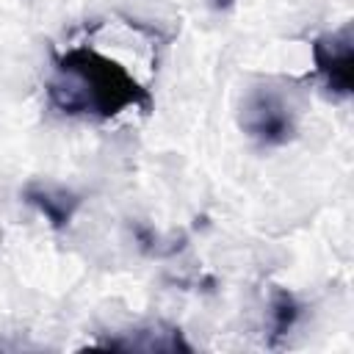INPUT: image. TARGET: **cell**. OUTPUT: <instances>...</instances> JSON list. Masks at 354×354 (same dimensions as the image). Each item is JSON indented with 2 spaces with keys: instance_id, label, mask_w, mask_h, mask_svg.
Segmentation results:
<instances>
[{
  "instance_id": "cell-1",
  "label": "cell",
  "mask_w": 354,
  "mask_h": 354,
  "mask_svg": "<svg viewBox=\"0 0 354 354\" xmlns=\"http://www.w3.org/2000/svg\"><path fill=\"white\" fill-rule=\"evenodd\" d=\"M47 100L64 116L113 119L127 108L152 111V94L119 61L77 44L53 53V72L47 77Z\"/></svg>"
},
{
  "instance_id": "cell-2",
  "label": "cell",
  "mask_w": 354,
  "mask_h": 354,
  "mask_svg": "<svg viewBox=\"0 0 354 354\" xmlns=\"http://www.w3.org/2000/svg\"><path fill=\"white\" fill-rule=\"evenodd\" d=\"M238 122H241V130L260 149L285 147L296 136V116H293L290 105L285 102V97L279 91L268 88V86H254L243 97Z\"/></svg>"
},
{
  "instance_id": "cell-3",
  "label": "cell",
  "mask_w": 354,
  "mask_h": 354,
  "mask_svg": "<svg viewBox=\"0 0 354 354\" xmlns=\"http://www.w3.org/2000/svg\"><path fill=\"white\" fill-rule=\"evenodd\" d=\"M310 50H313L315 77L324 83L326 94L332 100H348L351 97V61H354L351 25L315 36Z\"/></svg>"
},
{
  "instance_id": "cell-4",
  "label": "cell",
  "mask_w": 354,
  "mask_h": 354,
  "mask_svg": "<svg viewBox=\"0 0 354 354\" xmlns=\"http://www.w3.org/2000/svg\"><path fill=\"white\" fill-rule=\"evenodd\" d=\"M97 348H113V351H194L191 343L183 337L180 329L174 326H141V329H127L113 337H105L94 343Z\"/></svg>"
},
{
  "instance_id": "cell-5",
  "label": "cell",
  "mask_w": 354,
  "mask_h": 354,
  "mask_svg": "<svg viewBox=\"0 0 354 354\" xmlns=\"http://www.w3.org/2000/svg\"><path fill=\"white\" fill-rule=\"evenodd\" d=\"M22 199H25L33 210H39V213L47 218V224H50L53 230H66L69 221L75 218L80 202H83L75 191L61 188V185H44V183H30V185H25V188H22Z\"/></svg>"
},
{
  "instance_id": "cell-6",
  "label": "cell",
  "mask_w": 354,
  "mask_h": 354,
  "mask_svg": "<svg viewBox=\"0 0 354 354\" xmlns=\"http://www.w3.org/2000/svg\"><path fill=\"white\" fill-rule=\"evenodd\" d=\"M301 318V304L296 296L285 288H274L268 299V346L277 348L299 324Z\"/></svg>"
},
{
  "instance_id": "cell-7",
  "label": "cell",
  "mask_w": 354,
  "mask_h": 354,
  "mask_svg": "<svg viewBox=\"0 0 354 354\" xmlns=\"http://www.w3.org/2000/svg\"><path fill=\"white\" fill-rule=\"evenodd\" d=\"M207 6H210L213 11H230V8L235 6V0H207Z\"/></svg>"
}]
</instances>
